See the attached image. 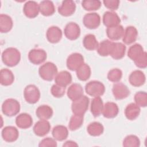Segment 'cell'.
Here are the masks:
<instances>
[{"mask_svg":"<svg viewBox=\"0 0 147 147\" xmlns=\"http://www.w3.org/2000/svg\"><path fill=\"white\" fill-rule=\"evenodd\" d=\"M77 78L81 81H86L91 76V71L90 67L86 64H83L76 71Z\"/></svg>","mask_w":147,"mask_h":147,"instance_id":"d590c367","label":"cell"},{"mask_svg":"<svg viewBox=\"0 0 147 147\" xmlns=\"http://www.w3.org/2000/svg\"><path fill=\"white\" fill-rule=\"evenodd\" d=\"M19 102L13 98L6 99L2 105V111L7 117H13L17 115L20 110Z\"/></svg>","mask_w":147,"mask_h":147,"instance_id":"3957f363","label":"cell"},{"mask_svg":"<svg viewBox=\"0 0 147 147\" xmlns=\"http://www.w3.org/2000/svg\"><path fill=\"white\" fill-rule=\"evenodd\" d=\"M114 42L109 40H104L99 43L96 49L98 53L101 56H107L110 55Z\"/></svg>","mask_w":147,"mask_h":147,"instance_id":"f1b7e54d","label":"cell"},{"mask_svg":"<svg viewBox=\"0 0 147 147\" xmlns=\"http://www.w3.org/2000/svg\"><path fill=\"white\" fill-rule=\"evenodd\" d=\"M118 112L119 108L115 103L107 102L103 105L102 114L106 118H113L118 115Z\"/></svg>","mask_w":147,"mask_h":147,"instance_id":"ffe728a7","label":"cell"},{"mask_svg":"<svg viewBox=\"0 0 147 147\" xmlns=\"http://www.w3.org/2000/svg\"><path fill=\"white\" fill-rule=\"evenodd\" d=\"M63 146H78V144L74 141H71V140H69L66 141L65 143H64V144L63 145Z\"/></svg>","mask_w":147,"mask_h":147,"instance_id":"7dc6e473","label":"cell"},{"mask_svg":"<svg viewBox=\"0 0 147 147\" xmlns=\"http://www.w3.org/2000/svg\"><path fill=\"white\" fill-rule=\"evenodd\" d=\"M138 37L137 29L133 26H128L124 29L122 41L124 44L130 45L134 42Z\"/></svg>","mask_w":147,"mask_h":147,"instance_id":"ac0fdd59","label":"cell"},{"mask_svg":"<svg viewBox=\"0 0 147 147\" xmlns=\"http://www.w3.org/2000/svg\"><path fill=\"white\" fill-rule=\"evenodd\" d=\"M103 3L106 8L114 11L119 7L120 1L118 0H104Z\"/></svg>","mask_w":147,"mask_h":147,"instance_id":"f6af8a7d","label":"cell"},{"mask_svg":"<svg viewBox=\"0 0 147 147\" xmlns=\"http://www.w3.org/2000/svg\"><path fill=\"white\" fill-rule=\"evenodd\" d=\"M84 63V57L83 55L76 52L69 55L66 61L67 68L72 71H76Z\"/></svg>","mask_w":147,"mask_h":147,"instance_id":"9c48e42d","label":"cell"},{"mask_svg":"<svg viewBox=\"0 0 147 147\" xmlns=\"http://www.w3.org/2000/svg\"><path fill=\"white\" fill-rule=\"evenodd\" d=\"M47 58V52L42 49L34 48L31 49L28 53V59L34 65L43 63Z\"/></svg>","mask_w":147,"mask_h":147,"instance_id":"52a82bcc","label":"cell"},{"mask_svg":"<svg viewBox=\"0 0 147 147\" xmlns=\"http://www.w3.org/2000/svg\"><path fill=\"white\" fill-rule=\"evenodd\" d=\"M124 32V28L121 25H118L106 29V34L111 41H117L122 38Z\"/></svg>","mask_w":147,"mask_h":147,"instance_id":"44dd1931","label":"cell"},{"mask_svg":"<svg viewBox=\"0 0 147 147\" xmlns=\"http://www.w3.org/2000/svg\"><path fill=\"white\" fill-rule=\"evenodd\" d=\"M21 53L18 49L14 47L5 49L2 53V62L7 66L13 67L16 66L20 61Z\"/></svg>","mask_w":147,"mask_h":147,"instance_id":"6da1fadb","label":"cell"},{"mask_svg":"<svg viewBox=\"0 0 147 147\" xmlns=\"http://www.w3.org/2000/svg\"><path fill=\"white\" fill-rule=\"evenodd\" d=\"M72 80V75L67 71H62L58 72L55 78L56 84L65 87L71 84Z\"/></svg>","mask_w":147,"mask_h":147,"instance_id":"cb8c5ba5","label":"cell"},{"mask_svg":"<svg viewBox=\"0 0 147 147\" xmlns=\"http://www.w3.org/2000/svg\"><path fill=\"white\" fill-rule=\"evenodd\" d=\"M122 145L125 147H138L140 145V140L137 136L130 134L124 138Z\"/></svg>","mask_w":147,"mask_h":147,"instance_id":"ab89813d","label":"cell"},{"mask_svg":"<svg viewBox=\"0 0 147 147\" xmlns=\"http://www.w3.org/2000/svg\"><path fill=\"white\" fill-rule=\"evenodd\" d=\"M63 33L58 26H52L49 27L47 31L46 37L48 41L52 44L59 42L62 38Z\"/></svg>","mask_w":147,"mask_h":147,"instance_id":"e0dca14e","label":"cell"},{"mask_svg":"<svg viewBox=\"0 0 147 147\" xmlns=\"http://www.w3.org/2000/svg\"><path fill=\"white\" fill-rule=\"evenodd\" d=\"M14 80V75L13 72L7 69L3 68L0 71V83L4 86L11 85Z\"/></svg>","mask_w":147,"mask_h":147,"instance_id":"4dcf8cb0","label":"cell"},{"mask_svg":"<svg viewBox=\"0 0 147 147\" xmlns=\"http://www.w3.org/2000/svg\"><path fill=\"white\" fill-rule=\"evenodd\" d=\"M84 47L88 51H94L97 49L99 43L95 36L92 34H86L83 40Z\"/></svg>","mask_w":147,"mask_h":147,"instance_id":"836d02e7","label":"cell"},{"mask_svg":"<svg viewBox=\"0 0 147 147\" xmlns=\"http://www.w3.org/2000/svg\"><path fill=\"white\" fill-rule=\"evenodd\" d=\"M135 103L139 107H145L147 106V94L145 91H139L134 95Z\"/></svg>","mask_w":147,"mask_h":147,"instance_id":"60d3db41","label":"cell"},{"mask_svg":"<svg viewBox=\"0 0 147 147\" xmlns=\"http://www.w3.org/2000/svg\"><path fill=\"white\" fill-rule=\"evenodd\" d=\"M140 111V107L135 103H131L126 107L125 109V115L127 119L133 121L138 118Z\"/></svg>","mask_w":147,"mask_h":147,"instance_id":"4316f807","label":"cell"},{"mask_svg":"<svg viewBox=\"0 0 147 147\" xmlns=\"http://www.w3.org/2000/svg\"><path fill=\"white\" fill-rule=\"evenodd\" d=\"M83 121L84 115L74 114L72 116H71L69 122V129L71 131H75L79 129L83 125Z\"/></svg>","mask_w":147,"mask_h":147,"instance_id":"74e56055","label":"cell"},{"mask_svg":"<svg viewBox=\"0 0 147 147\" xmlns=\"http://www.w3.org/2000/svg\"><path fill=\"white\" fill-rule=\"evenodd\" d=\"M52 134L54 139L59 141H63L68 136V129L64 125H56L52 131Z\"/></svg>","mask_w":147,"mask_h":147,"instance_id":"484cf974","label":"cell"},{"mask_svg":"<svg viewBox=\"0 0 147 147\" xmlns=\"http://www.w3.org/2000/svg\"><path fill=\"white\" fill-rule=\"evenodd\" d=\"M112 92L114 98L117 100L123 99L130 95V90L127 87L119 82L114 84Z\"/></svg>","mask_w":147,"mask_h":147,"instance_id":"8fae6325","label":"cell"},{"mask_svg":"<svg viewBox=\"0 0 147 147\" xmlns=\"http://www.w3.org/2000/svg\"><path fill=\"white\" fill-rule=\"evenodd\" d=\"M129 81L131 86L134 87H140L145 83L146 77L142 71L137 69L133 71L130 74Z\"/></svg>","mask_w":147,"mask_h":147,"instance_id":"d6986e66","label":"cell"},{"mask_svg":"<svg viewBox=\"0 0 147 147\" xmlns=\"http://www.w3.org/2000/svg\"><path fill=\"white\" fill-rule=\"evenodd\" d=\"M122 77V72L119 68H113L107 74V79L114 83L119 82Z\"/></svg>","mask_w":147,"mask_h":147,"instance_id":"b9f144b4","label":"cell"},{"mask_svg":"<svg viewBox=\"0 0 147 147\" xmlns=\"http://www.w3.org/2000/svg\"><path fill=\"white\" fill-rule=\"evenodd\" d=\"M53 114L52 107L47 105L38 106L36 110V115L40 119L48 120L52 117Z\"/></svg>","mask_w":147,"mask_h":147,"instance_id":"83f0119b","label":"cell"},{"mask_svg":"<svg viewBox=\"0 0 147 147\" xmlns=\"http://www.w3.org/2000/svg\"><path fill=\"white\" fill-rule=\"evenodd\" d=\"M76 10V4L72 0H66L62 2V3L58 7V13L64 17L72 16Z\"/></svg>","mask_w":147,"mask_h":147,"instance_id":"9a60e30c","label":"cell"},{"mask_svg":"<svg viewBox=\"0 0 147 147\" xmlns=\"http://www.w3.org/2000/svg\"><path fill=\"white\" fill-rule=\"evenodd\" d=\"M33 130L36 136L44 137L50 131L51 124L48 120L40 119L34 124Z\"/></svg>","mask_w":147,"mask_h":147,"instance_id":"5bb4252c","label":"cell"},{"mask_svg":"<svg viewBox=\"0 0 147 147\" xmlns=\"http://www.w3.org/2000/svg\"><path fill=\"white\" fill-rule=\"evenodd\" d=\"M136 65L140 68H145L147 67V53L145 51L138 58L134 61Z\"/></svg>","mask_w":147,"mask_h":147,"instance_id":"ee69618b","label":"cell"},{"mask_svg":"<svg viewBox=\"0 0 147 147\" xmlns=\"http://www.w3.org/2000/svg\"><path fill=\"white\" fill-rule=\"evenodd\" d=\"M102 3L99 0H84L82 2V6L83 9L87 11H95L98 10Z\"/></svg>","mask_w":147,"mask_h":147,"instance_id":"f35d334b","label":"cell"},{"mask_svg":"<svg viewBox=\"0 0 147 147\" xmlns=\"http://www.w3.org/2000/svg\"><path fill=\"white\" fill-rule=\"evenodd\" d=\"M65 87H63L57 84H55L52 85L51 88V92L54 97L61 98L65 94Z\"/></svg>","mask_w":147,"mask_h":147,"instance_id":"7bdbcfd3","label":"cell"},{"mask_svg":"<svg viewBox=\"0 0 147 147\" xmlns=\"http://www.w3.org/2000/svg\"><path fill=\"white\" fill-rule=\"evenodd\" d=\"M103 105V100L100 96L93 98L91 103L90 110L94 117H99L102 113Z\"/></svg>","mask_w":147,"mask_h":147,"instance_id":"1f68e13d","label":"cell"},{"mask_svg":"<svg viewBox=\"0 0 147 147\" xmlns=\"http://www.w3.org/2000/svg\"><path fill=\"white\" fill-rule=\"evenodd\" d=\"M90 103L89 98L85 95L74 100L71 105V110L74 114L84 115L87 111Z\"/></svg>","mask_w":147,"mask_h":147,"instance_id":"5b68a950","label":"cell"},{"mask_svg":"<svg viewBox=\"0 0 147 147\" xmlns=\"http://www.w3.org/2000/svg\"><path fill=\"white\" fill-rule=\"evenodd\" d=\"M126 49V47L124 44L122 42H114L110 56H111V57L115 60L121 59L125 55Z\"/></svg>","mask_w":147,"mask_h":147,"instance_id":"d4e9b609","label":"cell"},{"mask_svg":"<svg viewBox=\"0 0 147 147\" xmlns=\"http://www.w3.org/2000/svg\"><path fill=\"white\" fill-rule=\"evenodd\" d=\"M13 26V22L10 16L1 14L0 15V32L6 33L10 32Z\"/></svg>","mask_w":147,"mask_h":147,"instance_id":"f546056e","label":"cell"},{"mask_svg":"<svg viewBox=\"0 0 147 147\" xmlns=\"http://www.w3.org/2000/svg\"><path fill=\"white\" fill-rule=\"evenodd\" d=\"M40 12L44 16H50L55 12V7L51 1H42L39 4Z\"/></svg>","mask_w":147,"mask_h":147,"instance_id":"d6a6232c","label":"cell"},{"mask_svg":"<svg viewBox=\"0 0 147 147\" xmlns=\"http://www.w3.org/2000/svg\"><path fill=\"white\" fill-rule=\"evenodd\" d=\"M1 136L3 140L6 142H13L18 139L19 137V131L16 127L7 126L2 129Z\"/></svg>","mask_w":147,"mask_h":147,"instance_id":"4fadbf2b","label":"cell"},{"mask_svg":"<svg viewBox=\"0 0 147 147\" xmlns=\"http://www.w3.org/2000/svg\"><path fill=\"white\" fill-rule=\"evenodd\" d=\"M103 23L107 28L120 24L121 19L114 11H107L103 15Z\"/></svg>","mask_w":147,"mask_h":147,"instance_id":"2e32d148","label":"cell"},{"mask_svg":"<svg viewBox=\"0 0 147 147\" xmlns=\"http://www.w3.org/2000/svg\"><path fill=\"white\" fill-rule=\"evenodd\" d=\"M144 52V48L140 44H134L129 48L127 51V56L134 61Z\"/></svg>","mask_w":147,"mask_h":147,"instance_id":"8d00e7d4","label":"cell"},{"mask_svg":"<svg viewBox=\"0 0 147 147\" xmlns=\"http://www.w3.org/2000/svg\"><path fill=\"white\" fill-rule=\"evenodd\" d=\"M87 131L90 136L97 137L103 134L104 131V127L100 122H93L88 125Z\"/></svg>","mask_w":147,"mask_h":147,"instance_id":"e575fe53","label":"cell"},{"mask_svg":"<svg viewBox=\"0 0 147 147\" xmlns=\"http://www.w3.org/2000/svg\"><path fill=\"white\" fill-rule=\"evenodd\" d=\"M65 36L69 40H75L80 35V28L78 24L74 22H68L64 29Z\"/></svg>","mask_w":147,"mask_h":147,"instance_id":"30bf717a","label":"cell"},{"mask_svg":"<svg viewBox=\"0 0 147 147\" xmlns=\"http://www.w3.org/2000/svg\"><path fill=\"white\" fill-rule=\"evenodd\" d=\"M16 124L19 128L28 129L33 124V119L30 115L28 113H21L16 118Z\"/></svg>","mask_w":147,"mask_h":147,"instance_id":"7402d4cb","label":"cell"},{"mask_svg":"<svg viewBox=\"0 0 147 147\" xmlns=\"http://www.w3.org/2000/svg\"><path fill=\"white\" fill-rule=\"evenodd\" d=\"M67 94L68 98L74 101L83 95V87L80 84L73 83L68 87Z\"/></svg>","mask_w":147,"mask_h":147,"instance_id":"603a6c76","label":"cell"},{"mask_svg":"<svg viewBox=\"0 0 147 147\" xmlns=\"http://www.w3.org/2000/svg\"><path fill=\"white\" fill-rule=\"evenodd\" d=\"M23 12L29 18L36 17L40 12L39 5L35 1H28L24 5Z\"/></svg>","mask_w":147,"mask_h":147,"instance_id":"7c38bea8","label":"cell"},{"mask_svg":"<svg viewBox=\"0 0 147 147\" xmlns=\"http://www.w3.org/2000/svg\"><path fill=\"white\" fill-rule=\"evenodd\" d=\"M40 96V91L35 85L29 84L25 87L24 96L26 102L30 104H34L39 100Z\"/></svg>","mask_w":147,"mask_h":147,"instance_id":"8992f818","label":"cell"},{"mask_svg":"<svg viewBox=\"0 0 147 147\" xmlns=\"http://www.w3.org/2000/svg\"><path fill=\"white\" fill-rule=\"evenodd\" d=\"M83 22L87 28L95 29L98 28L100 24V17L96 13H88L84 16Z\"/></svg>","mask_w":147,"mask_h":147,"instance_id":"ba28073f","label":"cell"},{"mask_svg":"<svg viewBox=\"0 0 147 147\" xmlns=\"http://www.w3.org/2000/svg\"><path fill=\"white\" fill-rule=\"evenodd\" d=\"M57 142L56 140L51 137H47L42 139L38 144L40 147H47V146H52L56 147Z\"/></svg>","mask_w":147,"mask_h":147,"instance_id":"bcb514c9","label":"cell"},{"mask_svg":"<svg viewBox=\"0 0 147 147\" xmlns=\"http://www.w3.org/2000/svg\"><path fill=\"white\" fill-rule=\"evenodd\" d=\"M57 73L56 65L50 61L41 65L38 69V74L40 78L46 81H52L55 79Z\"/></svg>","mask_w":147,"mask_h":147,"instance_id":"7a4b0ae2","label":"cell"},{"mask_svg":"<svg viewBox=\"0 0 147 147\" xmlns=\"http://www.w3.org/2000/svg\"><path fill=\"white\" fill-rule=\"evenodd\" d=\"M85 91L86 92L91 96H100L103 95L105 92V86L101 82L92 80L86 84Z\"/></svg>","mask_w":147,"mask_h":147,"instance_id":"277c9868","label":"cell"}]
</instances>
